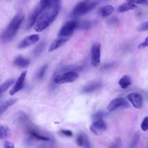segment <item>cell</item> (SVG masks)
<instances>
[{
    "label": "cell",
    "mask_w": 148,
    "mask_h": 148,
    "mask_svg": "<svg viewBox=\"0 0 148 148\" xmlns=\"http://www.w3.org/2000/svg\"><path fill=\"white\" fill-rule=\"evenodd\" d=\"M60 10V2L51 0L50 5L46 9L36 20L34 29L41 32L47 28L56 18Z\"/></svg>",
    "instance_id": "obj_1"
},
{
    "label": "cell",
    "mask_w": 148,
    "mask_h": 148,
    "mask_svg": "<svg viewBox=\"0 0 148 148\" xmlns=\"http://www.w3.org/2000/svg\"><path fill=\"white\" fill-rule=\"evenodd\" d=\"M23 20L24 16L22 14H17L12 19L2 34V40L3 42H9L13 38Z\"/></svg>",
    "instance_id": "obj_2"
},
{
    "label": "cell",
    "mask_w": 148,
    "mask_h": 148,
    "mask_svg": "<svg viewBox=\"0 0 148 148\" xmlns=\"http://www.w3.org/2000/svg\"><path fill=\"white\" fill-rule=\"evenodd\" d=\"M98 4V1H82L77 3L73 9L71 16L73 17L82 16L93 9Z\"/></svg>",
    "instance_id": "obj_3"
},
{
    "label": "cell",
    "mask_w": 148,
    "mask_h": 148,
    "mask_svg": "<svg viewBox=\"0 0 148 148\" xmlns=\"http://www.w3.org/2000/svg\"><path fill=\"white\" fill-rule=\"evenodd\" d=\"M78 76V74L75 71H68L56 75L54 78V81L58 84L72 83L77 79Z\"/></svg>",
    "instance_id": "obj_4"
},
{
    "label": "cell",
    "mask_w": 148,
    "mask_h": 148,
    "mask_svg": "<svg viewBox=\"0 0 148 148\" xmlns=\"http://www.w3.org/2000/svg\"><path fill=\"white\" fill-rule=\"evenodd\" d=\"M79 23L76 20L66 21L58 33V37H70L73 31L79 27Z\"/></svg>",
    "instance_id": "obj_5"
},
{
    "label": "cell",
    "mask_w": 148,
    "mask_h": 148,
    "mask_svg": "<svg viewBox=\"0 0 148 148\" xmlns=\"http://www.w3.org/2000/svg\"><path fill=\"white\" fill-rule=\"evenodd\" d=\"M46 9H47V7L46 6L40 3H39L38 6L34 9V10L32 12V13L30 14L29 17L27 25V28H30L32 27L34 24H35V22L39 17V16L42 13H43V12Z\"/></svg>",
    "instance_id": "obj_6"
},
{
    "label": "cell",
    "mask_w": 148,
    "mask_h": 148,
    "mask_svg": "<svg viewBox=\"0 0 148 148\" xmlns=\"http://www.w3.org/2000/svg\"><path fill=\"white\" fill-rule=\"evenodd\" d=\"M101 62V45L99 43L94 44L91 49V64L94 67H97Z\"/></svg>",
    "instance_id": "obj_7"
},
{
    "label": "cell",
    "mask_w": 148,
    "mask_h": 148,
    "mask_svg": "<svg viewBox=\"0 0 148 148\" xmlns=\"http://www.w3.org/2000/svg\"><path fill=\"white\" fill-rule=\"evenodd\" d=\"M106 130V124L102 120H95L90 126V131L95 135H100Z\"/></svg>",
    "instance_id": "obj_8"
},
{
    "label": "cell",
    "mask_w": 148,
    "mask_h": 148,
    "mask_svg": "<svg viewBox=\"0 0 148 148\" xmlns=\"http://www.w3.org/2000/svg\"><path fill=\"white\" fill-rule=\"evenodd\" d=\"M130 106L128 102L123 98H117L112 100L108 106L109 111H113L119 108H127Z\"/></svg>",
    "instance_id": "obj_9"
},
{
    "label": "cell",
    "mask_w": 148,
    "mask_h": 148,
    "mask_svg": "<svg viewBox=\"0 0 148 148\" xmlns=\"http://www.w3.org/2000/svg\"><path fill=\"white\" fill-rule=\"evenodd\" d=\"M39 40V35L38 34H32L25 37L18 45V49H24L31 45L36 43Z\"/></svg>",
    "instance_id": "obj_10"
},
{
    "label": "cell",
    "mask_w": 148,
    "mask_h": 148,
    "mask_svg": "<svg viewBox=\"0 0 148 148\" xmlns=\"http://www.w3.org/2000/svg\"><path fill=\"white\" fill-rule=\"evenodd\" d=\"M127 98L131 103L133 106L136 109H140L143 105V98L137 92H131L127 95Z\"/></svg>",
    "instance_id": "obj_11"
},
{
    "label": "cell",
    "mask_w": 148,
    "mask_h": 148,
    "mask_svg": "<svg viewBox=\"0 0 148 148\" xmlns=\"http://www.w3.org/2000/svg\"><path fill=\"white\" fill-rule=\"evenodd\" d=\"M27 72V71H24L20 74V76L18 77L17 81L16 82L15 84L14 85L12 90L10 91V95H14L16 93L18 92L20 90H21L23 88L25 83V79Z\"/></svg>",
    "instance_id": "obj_12"
},
{
    "label": "cell",
    "mask_w": 148,
    "mask_h": 148,
    "mask_svg": "<svg viewBox=\"0 0 148 148\" xmlns=\"http://www.w3.org/2000/svg\"><path fill=\"white\" fill-rule=\"evenodd\" d=\"M77 145L83 148H93L88 136L84 133H80L76 137Z\"/></svg>",
    "instance_id": "obj_13"
},
{
    "label": "cell",
    "mask_w": 148,
    "mask_h": 148,
    "mask_svg": "<svg viewBox=\"0 0 148 148\" xmlns=\"http://www.w3.org/2000/svg\"><path fill=\"white\" fill-rule=\"evenodd\" d=\"M102 84L101 82H92L88 83L87 85L85 86L83 88L82 91L84 94H89L99 89L102 87Z\"/></svg>",
    "instance_id": "obj_14"
},
{
    "label": "cell",
    "mask_w": 148,
    "mask_h": 148,
    "mask_svg": "<svg viewBox=\"0 0 148 148\" xmlns=\"http://www.w3.org/2000/svg\"><path fill=\"white\" fill-rule=\"evenodd\" d=\"M70 37H58L57 39H55L52 43L50 45L49 47V51H53L61 46H62L69 39Z\"/></svg>",
    "instance_id": "obj_15"
},
{
    "label": "cell",
    "mask_w": 148,
    "mask_h": 148,
    "mask_svg": "<svg viewBox=\"0 0 148 148\" xmlns=\"http://www.w3.org/2000/svg\"><path fill=\"white\" fill-rule=\"evenodd\" d=\"M13 64L15 66L18 68H25L29 64V61L28 59L25 58L22 56H17L15 58L13 61Z\"/></svg>",
    "instance_id": "obj_16"
},
{
    "label": "cell",
    "mask_w": 148,
    "mask_h": 148,
    "mask_svg": "<svg viewBox=\"0 0 148 148\" xmlns=\"http://www.w3.org/2000/svg\"><path fill=\"white\" fill-rule=\"evenodd\" d=\"M136 8H137V6L135 4L130 2H127L125 3H123L119 7L118 11L119 12H127L128 10H134V9H136Z\"/></svg>",
    "instance_id": "obj_17"
},
{
    "label": "cell",
    "mask_w": 148,
    "mask_h": 148,
    "mask_svg": "<svg viewBox=\"0 0 148 148\" xmlns=\"http://www.w3.org/2000/svg\"><path fill=\"white\" fill-rule=\"evenodd\" d=\"M114 7L112 5H108L102 8L99 10V14L102 17H107L110 15L114 11Z\"/></svg>",
    "instance_id": "obj_18"
},
{
    "label": "cell",
    "mask_w": 148,
    "mask_h": 148,
    "mask_svg": "<svg viewBox=\"0 0 148 148\" xmlns=\"http://www.w3.org/2000/svg\"><path fill=\"white\" fill-rule=\"evenodd\" d=\"M131 83V77L128 75L123 76L119 80V84L122 88H127Z\"/></svg>",
    "instance_id": "obj_19"
},
{
    "label": "cell",
    "mask_w": 148,
    "mask_h": 148,
    "mask_svg": "<svg viewBox=\"0 0 148 148\" xmlns=\"http://www.w3.org/2000/svg\"><path fill=\"white\" fill-rule=\"evenodd\" d=\"M17 100V99L16 98L10 99H9V100L6 101L4 103H3L1 105V107H0V114L2 115L5 112H6V110L9 107H10L11 106H12L13 104H14L16 102Z\"/></svg>",
    "instance_id": "obj_20"
},
{
    "label": "cell",
    "mask_w": 148,
    "mask_h": 148,
    "mask_svg": "<svg viewBox=\"0 0 148 148\" xmlns=\"http://www.w3.org/2000/svg\"><path fill=\"white\" fill-rule=\"evenodd\" d=\"M14 80L13 79H9L2 83L0 86L1 95H2L3 92L6 91L14 83Z\"/></svg>",
    "instance_id": "obj_21"
},
{
    "label": "cell",
    "mask_w": 148,
    "mask_h": 148,
    "mask_svg": "<svg viewBox=\"0 0 148 148\" xmlns=\"http://www.w3.org/2000/svg\"><path fill=\"white\" fill-rule=\"evenodd\" d=\"M29 133L32 136L34 137L36 139H38L39 140H44V141H47V140H50V138H49L47 136L41 135V134H39L38 132L35 131V130H31L29 131Z\"/></svg>",
    "instance_id": "obj_22"
},
{
    "label": "cell",
    "mask_w": 148,
    "mask_h": 148,
    "mask_svg": "<svg viewBox=\"0 0 148 148\" xmlns=\"http://www.w3.org/2000/svg\"><path fill=\"white\" fill-rule=\"evenodd\" d=\"M10 134V130L8 127L1 125L0 127V138L1 139H6Z\"/></svg>",
    "instance_id": "obj_23"
},
{
    "label": "cell",
    "mask_w": 148,
    "mask_h": 148,
    "mask_svg": "<svg viewBox=\"0 0 148 148\" xmlns=\"http://www.w3.org/2000/svg\"><path fill=\"white\" fill-rule=\"evenodd\" d=\"M140 140V134L139 132H136L132 138L131 142L130 145V148H136Z\"/></svg>",
    "instance_id": "obj_24"
},
{
    "label": "cell",
    "mask_w": 148,
    "mask_h": 148,
    "mask_svg": "<svg viewBox=\"0 0 148 148\" xmlns=\"http://www.w3.org/2000/svg\"><path fill=\"white\" fill-rule=\"evenodd\" d=\"M45 46V42H42L40 44H39L34 49V55L35 56H39L43 50Z\"/></svg>",
    "instance_id": "obj_25"
},
{
    "label": "cell",
    "mask_w": 148,
    "mask_h": 148,
    "mask_svg": "<svg viewBox=\"0 0 148 148\" xmlns=\"http://www.w3.org/2000/svg\"><path fill=\"white\" fill-rule=\"evenodd\" d=\"M106 115V113L105 112H104L103 111H98L96 113H94L92 114V119L94 121L101 120V119H102Z\"/></svg>",
    "instance_id": "obj_26"
},
{
    "label": "cell",
    "mask_w": 148,
    "mask_h": 148,
    "mask_svg": "<svg viewBox=\"0 0 148 148\" xmlns=\"http://www.w3.org/2000/svg\"><path fill=\"white\" fill-rule=\"evenodd\" d=\"M47 65H45L43 66H42L40 69L39 70L38 74H37V77L39 79H41L43 77V76H45V73H46V71L47 70Z\"/></svg>",
    "instance_id": "obj_27"
},
{
    "label": "cell",
    "mask_w": 148,
    "mask_h": 148,
    "mask_svg": "<svg viewBox=\"0 0 148 148\" xmlns=\"http://www.w3.org/2000/svg\"><path fill=\"white\" fill-rule=\"evenodd\" d=\"M141 130L143 131H147L148 130V116H146L140 125Z\"/></svg>",
    "instance_id": "obj_28"
},
{
    "label": "cell",
    "mask_w": 148,
    "mask_h": 148,
    "mask_svg": "<svg viewBox=\"0 0 148 148\" xmlns=\"http://www.w3.org/2000/svg\"><path fill=\"white\" fill-rule=\"evenodd\" d=\"M121 145V139L120 138H117L112 143L109 148H119Z\"/></svg>",
    "instance_id": "obj_29"
},
{
    "label": "cell",
    "mask_w": 148,
    "mask_h": 148,
    "mask_svg": "<svg viewBox=\"0 0 148 148\" xmlns=\"http://www.w3.org/2000/svg\"><path fill=\"white\" fill-rule=\"evenodd\" d=\"M137 29L139 31H147L148 30V21L144 22L140 24L138 28Z\"/></svg>",
    "instance_id": "obj_30"
},
{
    "label": "cell",
    "mask_w": 148,
    "mask_h": 148,
    "mask_svg": "<svg viewBox=\"0 0 148 148\" xmlns=\"http://www.w3.org/2000/svg\"><path fill=\"white\" fill-rule=\"evenodd\" d=\"M127 1L134 4H148V0H127Z\"/></svg>",
    "instance_id": "obj_31"
},
{
    "label": "cell",
    "mask_w": 148,
    "mask_h": 148,
    "mask_svg": "<svg viewBox=\"0 0 148 148\" xmlns=\"http://www.w3.org/2000/svg\"><path fill=\"white\" fill-rule=\"evenodd\" d=\"M147 46H148V36L146 38V39H145V40L143 42H142L138 45V49H143V48H145Z\"/></svg>",
    "instance_id": "obj_32"
},
{
    "label": "cell",
    "mask_w": 148,
    "mask_h": 148,
    "mask_svg": "<svg viewBox=\"0 0 148 148\" xmlns=\"http://www.w3.org/2000/svg\"><path fill=\"white\" fill-rule=\"evenodd\" d=\"M91 23L88 21H84L80 24V27L83 29H87L91 27Z\"/></svg>",
    "instance_id": "obj_33"
},
{
    "label": "cell",
    "mask_w": 148,
    "mask_h": 148,
    "mask_svg": "<svg viewBox=\"0 0 148 148\" xmlns=\"http://www.w3.org/2000/svg\"><path fill=\"white\" fill-rule=\"evenodd\" d=\"M61 132L63 135H65V136H68V137H70V136H72V131H70V130H61Z\"/></svg>",
    "instance_id": "obj_34"
},
{
    "label": "cell",
    "mask_w": 148,
    "mask_h": 148,
    "mask_svg": "<svg viewBox=\"0 0 148 148\" xmlns=\"http://www.w3.org/2000/svg\"><path fill=\"white\" fill-rule=\"evenodd\" d=\"M4 145H5V148H14V146L13 143L9 141H5Z\"/></svg>",
    "instance_id": "obj_35"
},
{
    "label": "cell",
    "mask_w": 148,
    "mask_h": 148,
    "mask_svg": "<svg viewBox=\"0 0 148 148\" xmlns=\"http://www.w3.org/2000/svg\"><path fill=\"white\" fill-rule=\"evenodd\" d=\"M53 1H57V2H60V0H52Z\"/></svg>",
    "instance_id": "obj_36"
},
{
    "label": "cell",
    "mask_w": 148,
    "mask_h": 148,
    "mask_svg": "<svg viewBox=\"0 0 148 148\" xmlns=\"http://www.w3.org/2000/svg\"><path fill=\"white\" fill-rule=\"evenodd\" d=\"M147 148H148V146H147Z\"/></svg>",
    "instance_id": "obj_37"
}]
</instances>
